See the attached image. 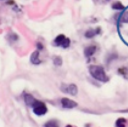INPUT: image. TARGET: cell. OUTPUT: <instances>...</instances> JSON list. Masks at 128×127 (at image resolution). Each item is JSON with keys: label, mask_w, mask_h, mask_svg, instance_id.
I'll list each match as a JSON object with an SVG mask.
<instances>
[{"label": "cell", "mask_w": 128, "mask_h": 127, "mask_svg": "<svg viewBox=\"0 0 128 127\" xmlns=\"http://www.w3.org/2000/svg\"><path fill=\"white\" fill-rule=\"evenodd\" d=\"M112 8L115 9V10H122V9H124V6L119 1H116L112 4Z\"/></svg>", "instance_id": "cell-12"}, {"label": "cell", "mask_w": 128, "mask_h": 127, "mask_svg": "<svg viewBox=\"0 0 128 127\" xmlns=\"http://www.w3.org/2000/svg\"><path fill=\"white\" fill-rule=\"evenodd\" d=\"M54 45H56V46H61V47H63V48H67V47H69V45H70V40H69L66 36L60 34V35H58V36L54 39Z\"/></svg>", "instance_id": "cell-3"}, {"label": "cell", "mask_w": 128, "mask_h": 127, "mask_svg": "<svg viewBox=\"0 0 128 127\" xmlns=\"http://www.w3.org/2000/svg\"><path fill=\"white\" fill-rule=\"evenodd\" d=\"M54 64L60 66V65L62 64V60H61V58H60V57H56V58L54 59Z\"/></svg>", "instance_id": "cell-14"}, {"label": "cell", "mask_w": 128, "mask_h": 127, "mask_svg": "<svg viewBox=\"0 0 128 127\" xmlns=\"http://www.w3.org/2000/svg\"><path fill=\"white\" fill-rule=\"evenodd\" d=\"M61 105L62 107L64 108H68V109H71V108H74L77 106V103L71 99H68V98H62L61 99Z\"/></svg>", "instance_id": "cell-5"}, {"label": "cell", "mask_w": 128, "mask_h": 127, "mask_svg": "<svg viewBox=\"0 0 128 127\" xmlns=\"http://www.w3.org/2000/svg\"><path fill=\"white\" fill-rule=\"evenodd\" d=\"M96 46H94V45H91V46H88V47H86L85 48V50H84V55H85V57H91L95 52H96Z\"/></svg>", "instance_id": "cell-6"}, {"label": "cell", "mask_w": 128, "mask_h": 127, "mask_svg": "<svg viewBox=\"0 0 128 127\" xmlns=\"http://www.w3.org/2000/svg\"><path fill=\"white\" fill-rule=\"evenodd\" d=\"M66 127H72V126H71V125H67Z\"/></svg>", "instance_id": "cell-16"}, {"label": "cell", "mask_w": 128, "mask_h": 127, "mask_svg": "<svg viewBox=\"0 0 128 127\" xmlns=\"http://www.w3.org/2000/svg\"><path fill=\"white\" fill-rule=\"evenodd\" d=\"M89 72L91 74V76L93 78H95L98 81L101 82H107L108 81V76L106 75L104 69L101 66H97V65H92L89 67Z\"/></svg>", "instance_id": "cell-1"}, {"label": "cell", "mask_w": 128, "mask_h": 127, "mask_svg": "<svg viewBox=\"0 0 128 127\" xmlns=\"http://www.w3.org/2000/svg\"><path fill=\"white\" fill-rule=\"evenodd\" d=\"M44 127H59V124L56 120H50L47 123H45Z\"/></svg>", "instance_id": "cell-11"}, {"label": "cell", "mask_w": 128, "mask_h": 127, "mask_svg": "<svg viewBox=\"0 0 128 127\" xmlns=\"http://www.w3.org/2000/svg\"><path fill=\"white\" fill-rule=\"evenodd\" d=\"M62 91L65 92V93H68L70 95H76L77 92H78V89H77V86L75 84H69V85H63L61 87Z\"/></svg>", "instance_id": "cell-4"}, {"label": "cell", "mask_w": 128, "mask_h": 127, "mask_svg": "<svg viewBox=\"0 0 128 127\" xmlns=\"http://www.w3.org/2000/svg\"><path fill=\"white\" fill-rule=\"evenodd\" d=\"M37 46H38V48H39V49H40V50H41V49H42V48H43V46H42V45H41V44H40V43H38V44H37Z\"/></svg>", "instance_id": "cell-15"}, {"label": "cell", "mask_w": 128, "mask_h": 127, "mask_svg": "<svg viewBox=\"0 0 128 127\" xmlns=\"http://www.w3.org/2000/svg\"><path fill=\"white\" fill-rule=\"evenodd\" d=\"M31 107L33 108V112L38 116L44 115L47 112V107H46L45 103H43V102H41L39 100H36Z\"/></svg>", "instance_id": "cell-2"}, {"label": "cell", "mask_w": 128, "mask_h": 127, "mask_svg": "<svg viewBox=\"0 0 128 127\" xmlns=\"http://www.w3.org/2000/svg\"><path fill=\"white\" fill-rule=\"evenodd\" d=\"M98 32H100V28H97V29H90V30H87L86 33H85V36L87 38H92L94 37L96 34H98Z\"/></svg>", "instance_id": "cell-8"}, {"label": "cell", "mask_w": 128, "mask_h": 127, "mask_svg": "<svg viewBox=\"0 0 128 127\" xmlns=\"http://www.w3.org/2000/svg\"><path fill=\"white\" fill-rule=\"evenodd\" d=\"M30 61H31L33 64H35V65H38V64L41 63V60H40V58H39V52H38V51H35V52L32 53L31 58H30Z\"/></svg>", "instance_id": "cell-7"}, {"label": "cell", "mask_w": 128, "mask_h": 127, "mask_svg": "<svg viewBox=\"0 0 128 127\" xmlns=\"http://www.w3.org/2000/svg\"><path fill=\"white\" fill-rule=\"evenodd\" d=\"M116 127H126V120L124 118H118L115 122Z\"/></svg>", "instance_id": "cell-10"}, {"label": "cell", "mask_w": 128, "mask_h": 127, "mask_svg": "<svg viewBox=\"0 0 128 127\" xmlns=\"http://www.w3.org/2000/svg\"><path fill=\"white\" fill-rule=\"evenodd\" d=\"M24 99H25V103L28 105V106H32L33 104H34V102L36 101V99L33 97V96H31L30 94H26L25 95V97H24Z\"/></svg>", "instance_id": "cell-9"}, {"label": "cell", "mask_w": 128, "mask_h": 127, "mask_svg": "<svg viewBox=\"0 0 128 127\" xmlns=\"http://www.w3.org/2000/svg\"><path fill=\"white\" fill-rule=\"evenodd\" d=\"M122 22H125V23H128V12H124L122 15H121V19H120Z\"/></svg>", "instance_id": "cell-13"}]
</instances>
